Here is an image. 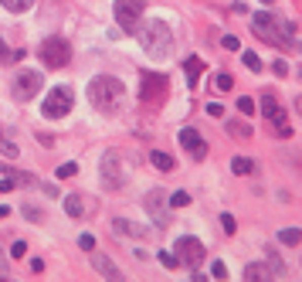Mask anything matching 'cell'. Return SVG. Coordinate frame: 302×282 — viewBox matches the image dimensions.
Here are the masks:
<instances>
[{
  "label": "cell",
  "instance_id": "d6a6232c",
  "mask_svg": "<svg viewBox=\"0 0 302 282\" xmlns=\"http://www.w3.org/2000/svg\"><path fill=\"white\" fill-rule=\"evenodd\" d=\"M24 252H27V245H24V241H14V245H11V255H14V259H24Z\"/></svg>",
  "mask_w": 302,
  "mask_h": 282
},
{
  "label": "cell",
  "instance_id": "83f0119b",
  "mask_svg": "<svg viewBox=\"0 0 302 282\" xmlns=\"http://www.w3.org/2000/svg\"><path fill=\"white\" fill-rule=\"evenodd\" d=\"M75 173H79V167H75V163H61V167H58V177H61V181L75 177Z\"/></svg>",
  "mask_w": 302,
  "mask_h": 282
},
{
  "label": "cell",
  "instance_id": "8d00e7d4",
  "mask_svg": "<svg viewBox=\"0 0 302 282\" xmlns=\"http://www.w3.org/2000/svg\"><path fill=\"white\" fill-rule=\"evenodd\" d=\"M11 187H17V184H14L11 177H0V194H7V191H11Z\"/></svg>",
  "mask_w": 302,
  "mask_h": 282
},
{
  "label": "cell",
  "instance_id": "7c38bea8",
  "mask_svg": "<svg viewBox=\"0 0 302 282\" xmlns=\"http://www.w3.org/2000/svg\"><path fill=\"white\" fill-rule=\"evenodd\" d=\"M102 184L109 191H119L123 187V167H119V157L116 153H105L102 157Z\"/></svg>",
  "mask_w": 302,
  "mask_h": 282
},
{
  "label": "cell",
  "instance_id": "4fadbf2b",
  "mask_svg": "<svg viewBox=\"0 0 302 282\" xmlns=\"http://www.w3.org/2000/svg\"><path fill=\"white\" fill-rule=\"evenodd\" d=\"M180 143H183V150L191 153V157L204 160V153H207V143H204V136L197 133V129H180Z\"/></svg>",
  "mask_w": 302,
  "mask_h": 282
},
{
  "label": "cell",
  "instance_id": "9a60e30c",
  "mask_svg": "<svg viewBox=\"0 0 302 282\" xmlns=\"http://www.w3.org/2000/svg\"><path fill=\"white\" fill-rule=\"evenodd\" d=\"M112 231L116 235H126V238H146V225H136V221H126V218H116L112 221Z\"/></svg>",
  "mask_w": 302,
  "mask_h": 282
},
{
  "label": "cell",
  "instance_id": "f1b7e54d",
  "mask_svg": "<svg viewBox=\"0 0 302 282\" xmlns=\"http://www.w3.org/2000/svg\"><path fill=\"white\" fill-rule=\"evenodd\" d=\"M231 82H235V79H231L228 72H221V75L214 79V85H217V89H221V92H228V89H231Z\"/></svg>",
  "mask_w": 302,
  "mask_h": 282
},
{
  "label": "cell",
  "instance_id": "3957f363",
  "mask_svg": "<svg viewBox=\"0 0 302 282\" xmlns=\"http://www.w3.org/2000/svg\"><path fill=\"white\" fill-rule=\"evenodd\" d=\"M251 31H255L261 41H269V45H285V38H292V31H295V27H292L289 21L272 17V14H255Z\"/></svg>",
  "mask_w": 302,
  "mask_h": 282
},
{
  "label": "cell",
  "instance_id": "f35d334b",
  "mask_svg": "<svg viewBox=\"0 0 302 282\" xmlns=\"http://www.w3.org/2000/svg\"><path fill=\"white\" fill-rule=\"evenodd\" d=\"M24 218H27V221H37V207H24Z\"/></svg>",
  "mask_w": 302,
  "mask_h": 282
},
{
  "label": "cell",
  "instance_id": "7a4b0ae2",
  "mask_svg": "<svg viewBox=\"0 0 302 282\" xmlns=\"http://www.w3.org/2000/svg\"><path fill=\"white\" fill-rule=\"evenodd\" d=\"M136 34H139V45L149 58H167L173 48V31L167 21H149L146 27H136Z\"/></svg>",
  "mask_w": 302,
  "mask_h": 282
},
{
  "label": "cell",
  "instance_id": "484cf974",
  "mask_svg": "<svg viewBox=\"0 0 302 282\" xmlns=\"http://www.w3.org/2000/svg\"><path fill=\"white\" fill-rule=\"evenodd\" d=\"M245 279H248V282L265 279V269H261V265H248V269H245Z\"/></svg>",
  "mask_w": 302,
  "mask_h": 282
},
{
  "label": "cell",
  "instance_id": "74e56055",
  "mask_svg": "<svg viewBox=\"0 0 302 282\" xmlns=\"http://www.w3.org/2000/svg\"><path fill=\"white\" fill-rule=\"evenodd\" d=\"M31 272H34V275H41V272H45V262L34 259V262H31Z\"/></svg>",
  "mask_w": 302,
  "mask_h": 282
},
{
  "label": "cell",
  "instance_id": "30bf717a",
  "mask_svg": "<svg viewBox=\"0 0 302 282\" xmlns=\"http://www.w3.org/2000/svg\"><path fill=\"white\" fill-rule=\"evenodd\" d=\"M139 99H143V102H153V105L167 99V75H160V72H149V75H143Z\"/></svg>",
  "mask_w": 302,
  "mask_h": 282
},
{
  "label": "cell",
  "instance_id": "5b68a950",
  "mask_svg": "<svg viewBox=\"0 0 302 282\" xmlns=\"http://www.w3.org/2000/svg\"><path fill=\"white\" fill-rule=\"evenodd\" d=\"M41 113H45L48 119L68 116L71 113V89H68V85H55V89L45 95V102H41Z\"/></svg>",
  "mask_w": 302,
  "mask_h": 282
},
{
  "label": "cell",
  "instance_id": "2e32d148",
  "mask_svg": "<svg viewBox=\"0 0 302 282\" xmlns=\"http://www.w3.org/2000/svg\"><path fill=\"white\" fill-rule=\"evenodd\" d=\"M183 72H187V85H197V82H201V72H204V61L201 58H187V61H183Z\"/></svg>",
  "mask_w": 302,
  "mask_h": 282
},
{
  "label": "cell",
  "instance_id": "b9f144b4",
  "mask_svg": "<svg viewBox=\"0 0 302 282\" xmlns=\"http://www.w3.org/2000/svg\"><path fill=\"white\" fill-rule=\"evenodd\" d=\"M299 113H302V99H299Z\"/></svg>",
  "mask_w": 302,
  "mask_h": 282
},
{
  "label": "cell",
  "instance_id": "e575fe53",
  "mask_svg": "<svg viewBox=\"0 0 302 282\" xmlns=\"http://www.w3.org/2000/svg\"><path fill=\"white\" fill-rule=\"evenodd\" d=\"M160 262H163V265H167V269H177V259H173V255H170V252H160Z\"/></svg>",
  "mask_w": 302,
  "mask_h": 282
},
{
  "label": "cell",
  "instance_id": "f546056e",
  "mask_svg": "<svg viewBox=\"0 0 302 282\" xmlns=\"http://www.w3.org/2000/svg\"><path fill=\"white\" fill-rule=\"evenodd\" d=\"M211 275H214V279H228V265H224V262H214Z\"/></svg>",
  "mask_w": 302,
  "mask_h": 282
},
{
  "label": "cell",
  "instance_id": "5bb4252c",
  "mask_svg": "<svg viewBox=\"0 0 302 282\" xmlns=\"http://www.w3.org/2000/svg\"><path fill=\"white\" fill-rule=\"evenodd\" d=\"M92 265H95V272L99 275H105V279H123V269H116V262L109 259V255H102V252H95L92 249Z\"/></svg>",
  "mask_w": 302,
  "mask_h": 282
},
{
  "label": "cell",
  "instance_id": "52a82bcc",
  "mask_svg": "<svg viewBox=\"0 0 302 282\" xmlns=\"http://www.w3.org/2000/svg\"><path fill=\"white\" fill-rule=\"evenodd\" d=\"M37 55H41V61L48 68H65L68 58H71V48H68L65 38H48L45 45L37 48Z\"/></svg>",
  "mask_w": 302,
  "mask_h": 282
},
{
  "label": "cell",
  "instance_id": "277c9868",
  "mask_svg": "<svg viewBox=\"0 0 302 282\" xmlns=\"http://www.w3.org/2000/svg\"><path fill=\"white\" fill-rule=\"evenodd\" d=\"M173 259L177 265H187V269H197L204 265V241L201 238H177V245H173Z\"/></svg>",
  "mask_w": 302,
  "mask_h": 282
},
{
  "label": "cell",
  "instance_id": "ab89813d",
  "mask_svg": "<svg viewBox=\"0 0 302 282\" xmlns=\"http://www.w3.org/2000/svg\"><path fill=\"white\" fill-rule=\"evenodd\" d=\"M7 58V45H4V38H0V61Z\"/></svg>",
  "mask_w": 302,
  "mask_h": 282
},
{
  "label": "cell",
  "instance_id": "cb8c5ba5",
  "mask_svg": "<svg viewBox=\"0 0 302 282\" xmlns=\"http://www.w3.org/2000/svg\"><path fill=\"white\" fill-rule=\"evenodd\" d=\"M187 204H191V194H187V191L170 194V207H187Z\"/></svg>",
  "mask_w": 302,
  "mask_h": 282
},
{
  "label": "cell",
  "instance_id": "ac0fdd59",
  "mask_svg": "<svg viewBox=\"0 0 302 282\" xmlns=\"http://www.w3.org/2000/svg\"><path fill=\"white\" fill-rule=\"evenodd\" d=\"M149 160H153V167L163 170V173H170V170H173V157H170V153H163V150H153V153H149Z\"/></svg>",
  "mask_w": 302,
  "mask_h": 282
},
{
  "label": "cell",
  "instance_id": "60d3db41",
  "mask_svg": "<svg viewBox=\"0 0 302 282\" xmlns=\"http://www.w3.org/2000/svg\"><path fill=\"white\" fill-rule=\"evenodd\" d=\"M7 211H11V207H4V204H0V221H4V218H7Z\"/></svg>",
  "mask_w": 302,
  "mask_h": 282
},
{
  "label": "cell",
  "instance_id": "7402d4cb",
  "mask_svg": "<svg viewBox=\"0 0 302 282\" xmlns=\"http://www.w3.org/2000/svg\"><path fill=\"white\" fill-rule=\"evenodd\" d=\"M228 133L241 136V139H251V126L248 123H228Z\"/></svg>",
  "mask_w": 302,
  "mask_h": 282
},
{
  "label": "cell",
  "instance_id": "4dcf8cb0",
  "mask_svg": "<svg viewBox=\"0 0 302 282\" xmlns=\"http://www.w3.org/2000/svg\"><path fill=\"white\" fill-rule=\"evenodd\" d=\"M79 245H82L85 252H92V249H95V235H89V231H85V235H79Z\"/></svg>",
  "mask_w": 302,
  "mask_h": 282
},
{
  "label": "cell",
  "instance_id": "836d02e7",
  "mask_svg": "<svg viewBox=\"0 0 302 282\" xmlns=\"http://www.w3.org/2000/svg\"><path fill=\"white\" fill-rule=\"evenodd\" d=\"M221 225H224V231H228V235H235V228H238V225H235V218H231V215H224V218H221Z\"/></svg>",
  "mask_w": 302,
  "mask_h": 282
},
{
  "label": "cell",
  "instance_id": "7bdbcfd3",
  "mask_svg": "<svg viewBox=\"0 0 302 282\" xmlns=\"http://www.w3.org/2000/svg\"><path fill=\"white\" fill-rule=\"evenodd\" d=\"M261 4H272V0H261Z\"/></svg>",
  "mask_w": 302,
  "mask_h": 282
},
{
  "label": "cell",
  "instance_id": "1f68e13d",
  "mask_svg": "<svg viewBox=\"0 0 302 282\" xmlns=\"http://www.w3.org/2000/svg\"><path fill=\"white\" fill-rule=\"evenodd\" d=\"M221 45H224V48H228V51H238V48H241V41H238L235 34H228V38H224Z\"/></svg>",
  "mask_w": 302,
  "mask_h": 282
},
{
  "label": "cell",
  "instance_id": "e0dca14e",
  "mask_svg": "<svg viewBox=\"0 0 302 282\" xmlns=\"http://www.w3.org/2000/svg\"><path fill=\"white\" fill-rule=\"evenodd\" d=\"M65 211H68V218H82L85 215V197H82V194H68L65 197Z\"/></svg>",
  "mask_w": 302,
  "mask_h": 282
},
{
  "label": "cell",
  "instance_id": "ffe728a7",
  "mask_svg": "<svg viewBox=\"0 0 302 282\" xmlns=\"http://www.w3.org/2000/svg\"><path fill=\"white\" fill-rule=\"evenodd\" d=\"M231 170H235L238 177H245V173H251V170H255V163H251L248 157H235V160H231Z\"/></svg>",
  "mask_w": 302,
  "mask_h": 282
},
{
  "label": "cell",
  "instance_id": "ba28073f",
  "mask_svg": "<svg viewBox=\"0 0 302 282\" xmlns=\"http://www.w3.org/2000/svg\"><path fill=\"white\" fill-rule=\"evenodd\" d=\"M146 11V0H116V21L123 31H136L139 21H143Z\"/></svg>",
  "mask_w": 302,
  "mask_h": 282
},
{
  "label": "cell",
  "instance_id": "8fae6325",
  "mask_svg": "<svg viewBox=\"0 0 302 282\" xmlns=\"http://www.w3.org/2000/svg\"><path fill=\"white\" fill-rule=\"evenodd\" d=\"M167 207H170V197H167L163 191H160V187L146 194V211L153 215L157 228H167V225H170V211H167Z\"/></svg>",
  "mask_w": 302,
  "mask_h": 282
},
{
  "label": "cell",
  "instance_id": "4316f807",
  "mask_svg": "<svg viewBox=\"0 0 302 282\" xmlns=\"http://www.w3.org/2000/svg\"><path fill=\"white\" fill-rule=\"evenodd\" d=\"M245 65L251 68V72H261V58H258L255 51H245Z\"/></svg>",
  "mask_w": 302,
  "mask_h": 282
},
{
  "label": "cell",
  "instance_id": "9c48e42d",
  "mask_svg": "<svg viewBox=\"0 0 302 282\" xmlns=\"http://www.w3.org/2000/svg\"><path fill=\"white\" fill-rule=\"evenodd\" d=\"M261 116L272 123V133H275V136H285V139L292 136L289 119H285V109H282V105L272 99V95H265V99H261Z\"/></svg>",
  "mask_w": 302,
  "mask_h": 282
},
{
  "label": "cell",
  "instance_id": "d590c367",
  "mask_svg": "<svg viewBox=\"0 0 302 282\" xmlns=\"http://www.w3.org/2000/svg\"><path fill=\"white\" fill-rule=\"evenodd\" d=\"M207 113H211L214 119H221V116H224V105H221V102H211V105H207Z\"/></svg>",
  "mask_w": 302,
  "mask_h": 282
},
{
  "label": "cell",
  "instance_id": "8992f818",
  "mask_svg": "<svg viewBox=\"0 0 302 282\" xmlns=\"http://www.w3.org/2000/svg\"><path fill=\"white\" fill-rule=\"evenodd\" d=\"M41 82H45V75H41V72H31V68L17 72V75H14V85H11L14 99H17V102H31L34 95L41 92Z\"/></svg>",
  "mask_w": 302,
  "mask_h": 282
},
{
  "label": "cell",
  "instance_id": "6da1fadb",
  "mask_svg": "<svg viewBox=\"0 0 302 282\" xmlns=\"http://www.w3.org/2000/svg\"><path fill=\"white\" fill-rule=\"evenodd\" d=\"M126 89L119 79H112V75H99L95 82H89V102L99 109V113L112 116L116 109H119V102H123Z\"/></svg>",
  "mask_w": 302,
  "mask_h": 282
},
{
  "label": "cell",
  "instance_id": "ee69618b",
  "mask_svg": "<svg viewBox=\"0 0 302 282\" xmlns=\"http://www.w3.org/2000/svg\"><path fill=\"white\" fill-rule=\"evenodd\" d=\"M0 275H4V265H0Z\"/></svg>",
  "mask_w": 302,
  "mask_h": 282
},
{
  "label": "cell",
  "instance_id": "d4e9b609",
  "mask_svg": "<svg viewBox=\"0 0 302 282\" xmlns=\"http://www.w3.org/2000/svg\"><path fill=\"white\" fill-rule=\"evenodd\" d=\"M238 109H241L245 116H251L255 113V99H251V95H241V99H238Z\"/></svg>",
  "mask_w": 302,
  "mask_h": 282
},
{
  "label": "cell",
  "instance_id": "603a6c76",
  "mask_svg": "<svg viewBox=\"0 0 302 282\" xmlns=\"http://www.w3.org/2000/svg\"><path fill=\"white\" fill-rule=\"evenodd\" d=\"M0 153H4V157H17V147H14V139L4 136V129H0Z\"/></svg>",
  "mask_w": 302,
  "mask_h": 282
},
{
  "label": "cell",
  "instance_id": "44dd1931",
  "mask_svg": "<svg viewBox=\"0 0 302 282\" xmlns=\"http://www.w3.org/2000/svg\"><path fill=\"white\" fill-rule=\"evenodd\" d=\"M0 4H4L11 14H21V11H27V7H31L34 0H0Z\"/></svg>",
  "mask_w": 302,
  "mask_h": 282
},
{
  "label": "cell",
  "instance_id": "d6986e66",
  "mask_svg": "<svg viewBox=\"0 0 302 282\" xmlns=\"http://www.w3.org/2000/svg\"><path fill=\"white\" fill-rule=\"evenodd\" d=\"M279 241H282V245H289V249H295V245L302 241V231H299V228H282Z\"/></svg>",
  "mask_w": 302,
  "mask_h": 282
}]
</instances>
